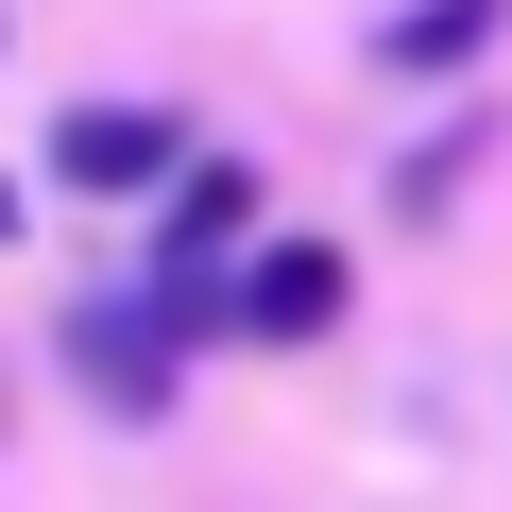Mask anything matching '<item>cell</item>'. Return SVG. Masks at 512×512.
I'll use <instances>...</instances> for the list:
<instances>
[{
	"mask_svg": "<svg viewBox=\"0 0 512 512\" xmlns=\"http://www.w3.org/2000/svg\"><path fill=\"white\" fill-rule=\"evenodd\" d=\"M188 342H205V325H188L171 291H86V308L52 325V359H69V393H86L103 427H171V410H188Z\"/></svg>",
	"mask_w": 512,
	"mask_h": 512,
	"instance_id": "6da1fadb",
	"label": "cell"
},
{
	"mask_svg": "<svg viewBox=\"0 0 512 512\" xmlns=\"http://www.w3.org/2000/svg\"><path fill=\"white\" fill-rule=\"evenodd\" d=\"M188 154H205V137H188V103H69L35 171H52L69 205H154V188H171Z\"/></svg>",
	"mask_w": 512,
	"mask_h": 512,
	"instance_id": "7a4b0ae2",
	"label": "cell"
},
{
	"mask_svg": "<svg viewBox=\"0 0 512 512\" xmlns=\"http://www.w3.org/2000/svg\"><path fill=\"white\" fill-rule=\"evenodd\" d=\"M342 291H359V256H342V239H256L239 274H222V342H274V359H291V342L342 325Z\"/></svg>",
	"mask_w": 512,
	"mask_h": 512,
	"instance_id": "3957f363",
	"label": "cell"
},
{
	"mask_svg": "<svg viewBox=\"0 0 512 512\" xmlns=\"http://www.w3.org/2000/svg\"><path fill=\"white\" fill-rule=\"evenodd\" d=\"M256 256V171L239 154H188L171 188H154V274H188V291H222Z\"/></svg>",
	"mask_w": 512,
	"mask_h": 512,
	"instance_id": "277c9868",
	"label": "cell"
},
{
	"mask_svg": "<svg viewBox=\"0 0 512 512\" xmlns=\"http://www.w3.org/2000/svg\"><path fill=\"white\" fill-rule=\"evenodd\" d=\"M495 35H512V0H393V18H376V69L393 86H461Z\"/></svg>",
	"mask_w": 512,
	"mask_h": 512,
	"instance_id": "5b68a950",
	"label": "cell"
},
{
	"mask_svg": "<svg viewBox=\"0 0 512 512\" xmlns=\"http://www.w3.org/2000/svg\"><path fill=\"white\" fill-rule=\"evenodd\" d=\"M0 52H18V35H0Z\"/></svg>",
	"mask_w": 512,
	"mask_h": 512,
	"instance_id": "8992f818",
	"label": "cell"
}]
</instances>
